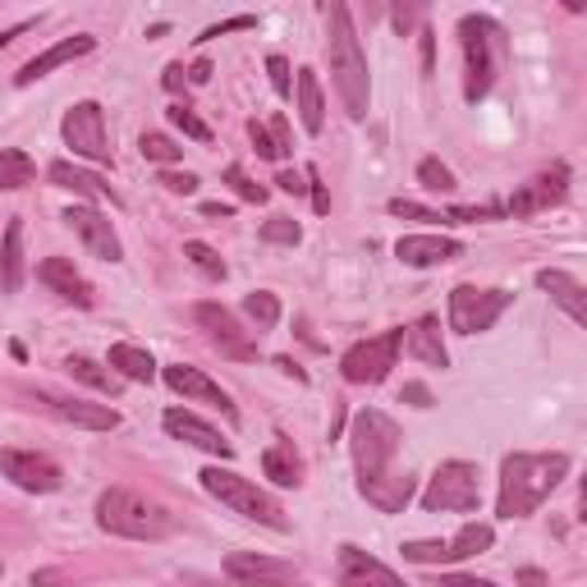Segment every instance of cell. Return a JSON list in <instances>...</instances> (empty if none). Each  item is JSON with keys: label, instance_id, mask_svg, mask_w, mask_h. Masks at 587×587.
<instances>
[{"label": "cell", "instance_id": "obj_12", "mask_svg": "<svg viewBox=\"0 0 587 587\" xmlns=\"http://www.w3.org/2000/svg\"><path fill=\"white\" fill-rule=\"evenodd\" d=\"M225 578L239 583V587H308L290 560L257 555V551H234V555H225Z\"/></svg>", "mask_w": 587, "mask_h": 587}, {"label": "cell", "instance_id": "obj_24", "mask_svg": "<svg viewBox=\"0 0 587 587\" xmlns=\"http://www.w3.org/2000/svg\"><path fill=\"white\" fill-rule=\"evenodd\" d=\"M537 290H547L564 313H570L574 326H587V294L583 285L570 276V271H560V267H547V271H537Z\"/></svg>", "mask_w": 587, "mask_h": 587}, {"label": "cell", "instance_id": "obj_1", "mask_svg": "<svg viewBox=\"0 0 587 587\" xmlns=\"http://www.w3.org/2000/svg\"><path fill=\"white\" fill-rule=\"evenodd\" d=\"M400 423L386 418L381 408H358L350 423V450L358 468V491L367 505H377L381 514H400L413 500V477L395 468L400 454Z\"/></svg>", "mask_w": 587, "mask_h": 587}, {"label": "cell", "instance_id": "obj_54", "mask_svg": "<svg viewBox=\"0 0 587 587\" xmlns=\"http://www.w3.org/2000/svg\"><path fill=\"white\" fill-rule=\"evenodd\" d=\"M188 78H193V83H207V78H211V60H198V64H193Z\"/></svg>", "mask_w": 587, "mask_h": 587}, {"label": "cell", "instance_id": "obj_35", "mask_svg": "<svg viewBox=\"0 0 587 587\" xmlns=\"http://www.w3.org/2000/svg\"><path fill=\"white\" fill-rule=\"evenodd\" d=\"M244 313L262 326V331H271V326L280 321V298L276 294H267V290H253L248 298H244Z\"/></svg>", "mask_w": 587, "mask_h": 587}, {"label": "cell", "instance_id": "obj_6", "mask_svg": "<svg viewBox=\"0 0 587 587\" xmlns=\"http://www.w3.org/2000/svg\"><path fill=\"white\" fill-rule=\"evenodd\" d=\"M203 491L216 496L225 510H234L239 518H253V524L262 528H276V533H290V514L280 510V500L267 496L257 482H248V477H239L230 468H203Z\"/></svg>", "mask_w": 587, "mask_h": 587}, {"label": "cell", "instance_id": "obj_21", "mask_svg": "<svg viewBox=\"0 0 587 587\" xmlns=\"http://www.w3.org/2000/svg\"><path fill=\"white\" fill-rule=\"evenodd\" d=\"M340 587H408L395 570H386L358 547H340Z\"/></svg>", "mask_w": 587, "mask_h": 587}, {"label": "cell", "instance_id": "obj_13", "mask_svg": "<svg viewBox=\"0 0 587 587\" xmlns=\"http://www.w3.org/2000/svg\"><path fill=\"white\" fill-rule=\"evenodd\" d=\"M0 473H5L19 491H33V496H51L64 487L60 464L51 454H37V450H0Z\"/></svg>", "mask_w": 587, "mask_h": 587}, {"label": "cell", "instance_id": "obj_17", "mask_svg": "<svg viewBox=\"0 0 587 587\" xmlns=\"http://www.w3.org/2000/svg\"><path fill=\"white\" fill-rule=\"evenodd\" d=\"M166 386L175 390V395H184V400H193V404H211V408H221L225 418L234 423L239 418V408H234V400L225 395L221 386H216L207 372H198V367H184V363H175V367H166Z\"/></svg>", "mask_w": 587, "mask_h": 587}, {"label": "cell", "instance_id": "obj_9", "mask_svg": "<svg viewBox=\"0 0 587 587\" xmlns=\"http://www.w3.org/2000/svg\"><path fill=\"white\" fill-rule=\"evenodd\" d=\"M514 303L505 290H477V285H454L450 290V331L454 335H482L496 326V317Z\"/></svg>", "mask_w": 587, "mask_h": 587}, {"label": "cell", "instance_id": "obj_27", "mask_svg": "<svg viewBox=\"0 0 587 587\" xmlns=\"http://www.w3.org/2000/svg\"><path fill=\"white\" fill-rule=\"evenodd\" d=\"M0 290L19 294L24 290V221H10L5 230V248H0Z\"/></svg>", "mask_w": 587, "mask_h": 587}, {"label": "cell", "instance_id": "obj_33", "mask_svg": "<svg viewBox=\"0 0 587 587\" xmlns=\"http://www.w3.org/2000/svg\"><path fill=\"white\" fill-rule=\"evenodd\" d=\"M184 257H188V262L198 267L203 276L225 280V262H221V253H216L211 244H203V239H188V244H184Z\"/></svg>", "mask_w": 587, "mask_h": 587}, {"label": "cell", "instance_id": "obj_41", "mask_svg": "<svg viewBox=\"0 0 587 587\" xmlns=\"http://www.w3.org/2000/svg\"><path fill=\"white\" fill-rule=\"evenodd\" d=\"M390 216H404V221H445L441 211H427V207L408 203V198H390Z\"/></svg>", "mask_w": 587, "mask_h": 587}, {"label": "cell", "instance_id": "obj_56", "mask_svg": "<svg viewBox=\"0 0 587 587\" xmlns=\"http://www.w3.org/2000/svg\"><path fill=\"white\" fill-rule=\"evenodd\" d=\"M203 211H207V216H221V221L230 216V207H225V203H203Z\"/></svg>", "mask_w": 587, "mask_h": 587}, {"label": "cell", "instance_id": "obj_42", "mask_svg": "<svg viewBox=\"0 0 587 587\" xmlns=\"http://www.w3.org/2000/svg\"><path fill=\"white\" fill-rule=\"evenodd\" d=\"M267 74H271V88H276L280 97L294 93V83H290V60H285V56H271V60H267Z\"/></svg>", "mask_w": 587, "mask_h": 587}, {"label": "cell", "instance_id": "obj_48", "mask_svg": "<svg viewBox=\"0 0 587 587\" xmlns=\"http://www.w3.org/2000/svg\"><path fill=\"white\" fill-rule=\"evenodd\" d=\"M276 188H280V193H308V180H303L298 170H280V175H276Z\"/></svg>", "mask_w": 587, "mask_h": 587}, {"label": "cell", "instance_id": "obj_45", "mask_svg": "<svg viewBox=\"0 0 587 587\" xmlns=\"http://www.w3.org/2000/svg\"><path fill=\"white\" fill-rule=\"evenodd\" d=\"M303 180H308V193H313V207L326 216V211H331V193H326V184H321V170L317 166H308V170H303Z\"/></svg>", "mask_w": 587, "mask_h": 587}, {"label": "cell", "instance_id": "obj_37", "mask_svg": "<svg viewBox=\"0 0 587 587\" xmlns=\"http://www.w3.org/2000/svg\"><path fill=\"white\" fill-rule=\"evenodd\" d=\"M166 115H170V124H175L184 138H193V143H211V129H207V124H203L198 115H193L188 106H170Z\"/></svg>", "mask_w": 587, "mask_h": 587}, {"label": "cell", "instance_id": "obj_29", "mask_svg": "<svg viewBox=\"0 0 587 587\" xmlns=\"http://www.w3.org/2000/svg\"><path fill=\"white\" fill-rule=\"evenodd\" d=\"M262 473L271 477L276 487H298L303 482V464H298V454H294V445L285 437H280V445H271L262 454Z\"/></svg>", "mask_w": 587, "mask_h": 587}, {"label": "cell", "instance_id": "obj_31", "mask_svg": "<svg viewBox=\"0 0 587 587\" xmlns=\"http://www.w3.org/2000/svg\"><path fill=\"white\" fill-rule=\"evenodd\" d=\"M37 180V166L28 151L19 147H0V193H14V188H28Z\"/></svg>", "mask_w": 587, "mask_h": 587}, {"label": "cell", "instance_id": "obj_4", "mask_svg": "<svg viewBox=\"0 0 587 587\" xmlns=\"http://www.w3.org/2000/svg\"><path fill=\"white\" fill-rule=\"evenodd\" d=\"M97 528L111 537H129V541H161L175 533V514L143 491L111 487L97 500Z\"/></svg>", "mask_w": 587, "mask_h": 587}, {"label": "cell", "instance_id": "obj_49", "mask_svg": "<svg viewBox=\"0 0 587 587\" xmlns=\"http://www.w3.org/2000/svg\"><path fill=\"white\" fill-rule=\"evenodd\" d=\"M400 400H408L413 408H431V390H427V386H418V381H408Z\"/></svg>", "mask_w": 587, "mask_h": 587}, {"label": "cell", "instance_id": "obj_20", "mask_svg": "<svg viewBox=\"0 0 587 587\" xmlns=\"http://www.w3.org/2000/svg\"><path fill=\"white\" fill-rule=\"evenodd\" d=\"M395 257L404 267H441V262L464 257V244L460 239H445V234H404L395 244Z\"/></svg>", "mask_w": 587, "mask_h": 587}, {"label": "cell", "instance_id": "obj_15", "mask_svg": "<svg viewBox=\"0 0 587 587\" xmlns=\"http://www.w3.org/2000/svg\"><path fill=\"white\" fill-rule=\"evenodd\" d=\"M64 225H70L83 239V248H88L93 257H101V262H120V257H124L111 216H101L97 207H70V211H64Z\"/></svg>", "mask_w": 587, "mask_h": 587}, {"label": "cell", "instance_id": "obj_55", "mask_svg": "<svg viewBox=\"0 0 587 587\" xmlns=\"http://www.w3.org/2000/svg\"><path fill=\"white\" fill-rule=\"evenodd\" d=\"M33 587H60V574H51V570H41V574H33Z\"/></svg>", "mask_w": 587, "mask_h": 587}, {"label": "cell", "instance_id": "obj_32", "mask_svg": "<svg viewBox=\"0 0 587 587\" xmlns=\"http://www.w3.org/2000/svg\"><path fill=\"white\" fill-rule=\"evenodd\" d=\"M64 367H70V377L74 381H83V386H93V390H106V395H115L120 390V377L115 372H106L101 363H93V358H83V354H74V358H64Z\"/></svg>", "mask_w": 587, "mask_h": 587}, {"label": "cell", "instance_id": "obj_5", "mask_svg": "<svg viewBox=\"0 0 587 587\" xmlns=\"http://www.w3.org/2000/svg\"><path fill=\"white\" fill-rule=\"evenodd\" d=\"M460 47H464V97L477 106L496 83V60L505 56V33L487 14H464Z\"/></svg>", "mask_w": 587, "mask_h": 587}, {"label": "cell", "instance_id": "obj_40", "mask_svg": "<svg viewBox=\"0 0 587 587\" xmlns=\"http://www.w3.org/2000/svg\"><path fill=\"white\" fill-rule=\"evenodd\" d=\"M262 239L267 244H298L303 230H298V221H290V216H271V221L262 225Z\"/></svg>", "mask_w": 587, "mask_h": 587}, {"label": "cell", "instance_id": "obj_19", "mask_svg": "<svg viewBox=\"0 0 587 587\" xmlns=\"http://www.w3.org/2000/svg\"><path fill=\"white\" fill-rule=\"evenodd\" d=\"M97 51V37H88V33H78V37H64V41H56L51 51H41V56H33L24 70L14 74V83L19 88H28V83H37V78H47L51 70H60V64H70V60H83V56H93Z\"/></svg>", "mask_w": 587, "mask_h": 587}, {"label": "cell", "instance_id": "obj_53", "mask_svg": "<svg viewBox=\"0 0 587 587\" xmlns=\"http://www.w3.org/2000/svg\"><path fill=\"white\" fill-rule=\"evenodd\" d=\"M518 583H524V587H547V574H541V570H518Z\"/></svg>", "mask_w": 587, "mask_h": 587}, {"label": "cell", "instance_id": "obj_14", "mask_svg": "<svg viewBox=\"0 0 587 587\" xmlns=\"http://www.w3.org/2000/svg\"><path fill=\"white\" fill-rule=\"evenodd\" d=\"M193 321H198L203 331L211 335V344L225 358H239V363H253L257 358V340L234 321L230 308H221V303H198V308H193Z\"/></svg>", "mask_w": 587, "mask_h": 587}, {"label": "cell", "instance_id": "obj_23", "mask_svg": "<svg viewBox=\"0 0 587 587\" xmlns=\"http://www.w3.org/2000/svg\"><path fill=\"white\" fill-rule=\"evenodd\" d=\"M56 418L74 423V427H88V431H115L120 427V413L111 404H88V400H60V395H47L41 400Z\"/></svg>", "mask_w": 587, "mask_h": 587}, {"label": "cell", "instance_id": "obj_50", "mask_svg": "<svg viewBox=\"0 0 587 587\" xmlns=\"http://www.w3.org/2000/svg\"><path fill=\"white\" fill-rule=\"evenodd\" d=\"M170 587H239V583H221V578H207V574H184V578H175Z\"/></svg>", "mask_w": 587, "mask_h": 587}, {"label": "cell", "instance_id": "obj_16", "mask_svg": "<svg viewBox=\"0 0 587 587\" xmlns=\"http://www.w3.org/2000/svg\"><path fill=\"white\" fill-rule=\"evenodd\" d=\"M564 198H570V170H564V166L541 170V175H533L528 184L514 188L510 216H537V211H547V207H560Z\"/></svg>", "mask_w": 587, "mask_h": 587}, {"label": "cell", "instance_id": "obj_18", "mask_svg": "<svg viewBox=\"0 0 587 587\" xmlns=\"http://www.w3.org/2000/svg\"><path fill=\"white\" fill-rule=\"evenodd\" d=\"M161 423H166V431H170L175 441H184V445H193V450H207V454H221V460H234V441H225L211 423H203V418H198V413H188V408H170Z\"/></svg>", "mask_w": 587, "mask_h": 587}, {"label": "cell", "instance_id": "obj_26", "mask_svg": "<svg viewBox=\"0 0 587 587\" xmlns=\"http://www.w3.org/2000/svg\"><path fill=\"white\" fill-rule=\"evenodd\" d=\"M404 350H408V358H418L427 367H450V354H445V340H441V321L437 317L413 321L408 331H404Z\"/></svg>", "mask_w": 587, "mask_h": 587}, {"label": "cell", "instance_id": "obj_7", "mask_svg": "<svg viewBox=\"0 0 587 587\" xmlns=\"http://www.w3.org/2000/svg\"><path fill=\"white\" fill-rule=\"evenodd\" d=\"M477 505H482V482H477V468L464 460L441 464L423 491L427 514H473Z\"/></svg>", "mask_w": 587, "mask_h": 587}, {"label": "cell", "instance_id": "obj_52", "mask_svg": "<svg viewBox=\"0 0 587 587\" xmlns=\"http://www.w3.org/2000/svg\"><path fill=\"white\" fill-rule=\"evenodd\" d=\"M271 138L290 151V124H285V115H276V120H271Z\"/></svg>", "mask_w": 587, "mask_h": 587}, {"label": "cell", "instance_id": "obj_3", "mask_svg": "<svg viewBox=\"0 0 587 587\" xmlns=\"http://www.w3.org/2000/svg\"><path fill=\"white\" fill-rule=\"evenodd\" d=\"M326 60H331V83H335V93L344 101V111H350V120H363L367 115V97H372V83H367V56L358 47L350 5H331Z\"/></svg>", "mask_w": 587, "mask_h": 587}, {"label": "cell", "instance_id": "obj_8", "mask_svg": "<svg viewBox=\"0 0 587 587\" xmlns=\"http://www.w3.org/2000/svg\"><path fill=\"white\" fill-rule=\"evenodd\" d=\"M400 344H404V331H381L372 340H358L354 350H344L340 377L350 386H381L400 358Z\"/></svg>", "mask_w": 587, "mask_h": 587}, {"label": "cell", "instance_id": "obj_30", "mask_svg": "<svg viewBox=\"0 0 587 587\" xmlns=\"http://www.w3.org/2000/svg\"><path fill=\"white\" fill-rule=\"evenodd\" d=\"M111 372L124 381H151L157 377V363L138 344H111Z\"/></svg>", "mask_w": 587, "mask_h": 587}, {"label": "cell", "instance_id": "obj_36", "mask_svg": "<svg viewBox=\"0 0 587 587\" xmlns=\"http://www.w3.org/2000/svg\"><path fill=\"white\" fill-rule=\"evenodd\" d=\"M138 147H143V157L157 166H175L184 157V147H175V138H166V134H143Z\"/></svg>", "mask_w": 587, "mask_h": 587}, {"label": "cell", "instance_id": "obj_11", "mask_svg": "<svg viewBox=\"0 0 587 587\" xmlns=\"http://www.w3.org/2000/svg\"><path fill=\"white\" fill-rule=\"evenodd\" d=\"M496 547V528L491 524H464L450 541H404V560L408 564H460L468 555H482Z\"/></svg>", "mask_w": 587, "mask_h": 587}, {"label": "cell", "instance_id": "obj_44", "mask_svg": "<svg viewBox=\"0 0 587 587\" xmlns=\"http://www.w3.org/2000/svg\"><path fill=\"white\" fill-rule=\"evenodd\" d=\"M500 211H505V207H496V203H482V207H454V211H450V221H500Z\"/></svg>", "mask_w": 587, "mask_h": 587}, {"label": "cell", "instance_id": "obj_25", "mask_svg": "<svg viewBox=\"0 0 587 587\" xmlns=\"http://www.w3.org/2000/svg\"><path fill=\"white\" fill-rule=\"evenodd\" d=\"M51 184L56 188H70L74 198H88V203H115V193L111 184H106L101 175H93V170H78L74 161H51Z\"/></svg>", "mask_w": 587, "mask_h": 587}, {"label": "cell", "instance_id": "obj_46", "mask_svg": "<svg viewBox=\"0 0 587 587\" xmlns=\"http://www.w3.org/2000/svg\"><path fill=\"white\" fill-rule=\"evenodd\" d=\"M161 184L170 193H198V175L193 170H161Z\"/></svg>", "mask_w": 587, "mask_h": 587}, {"label": "cell", "instance_id": "obj_38", "mask_svg": "<svg viewBox=\"0 0 587 587\" xmlns=\"http://www.w3.org/2000/svg\"><path fill=\"white\" fill-rule=\"evenodd\" d=\"M225 184H230V188H234L244 203H257V207H262V203L271 198V193H267L262 184H253V180L244 175V166H225Z\"/></svg>", "mask_w": 587, "mask_h": 587}, {"label": "cell", "instance_id": "obj_43", "mask_svg": "<svg viewBox=\"0 0 587 587\" xmlns=\"http://www.w3.org/2000/svg\"><path fill=\"white\" fill-rule=\"evenodd\" d=\"M244 28H257V14H234V19H225V24H211L198 41H211V37H225V33H244Z\"/></svg>", "mask_w": 587, "mask_h": 587}, {"label": "cell", "instance_id": "obj_51", "mask_svg": "<svg viewBox=\"0 0 587 587\" xmlns=\"http://www.w3.org/2000/svg\"><path fill=\"white\" fill-rule=\"evenodd\" d=\"M161 83H166L170 93H180V88H184V64H166V78H161Z\"/></svg>", "mask_w": 587, "mask_h": 587}, {"label": "cell", "instance_id": "obj_34", "mask_svg": "<svg viewBox=\"0 0 587 587\" xmlns=\"http://www.w3.org/2000/svg\"><path fill=\"white\" fill-rule=\"evenodd\" d=\"M418 184H423L427 193H454V188H460V180H454V170H450V166H441L437 157L418 161Z\"/></svg>", "mask_w": 587, "mask_h": 587}, {"label": "cell", "instance_id": "obj_47", "mask_svg": "<svg viewBox=\"0 0 587 587\" xmlns=\"http://www.w3.org/2000/svg\"><path fill=\"white\" fill-rule=\"evenodd\" d=\"M431 587H496L491 578H473V574H441V583Z\"/></svg>", "mask_w": 587, "mask_h": 587}, {"label": "cell", "instance_id": "obj_28", "mask_svg": "<svg viewBox=\"0 0 587 587\" xmlns=\"http://www.w3.org/2000/svg\"><path fill=\"white\" fill-rule=\"evenodd\" d=\"M298 120L308 134H321V124H326V101H321V78L317 70H298Z\"/></svg>", "mask_w": 587, "mask_h": 587}, {"label": "cell", "instance_id": "obj_10", "mask_svg": "<svg viewBox=\"0 0 587 587\" xmlns=\"http://www.w3.org/2000/svg\"><path fill=\"white\" fill-rule=\"evenodd\" d=\"M60 134H64V147H74V157L93 166H111V138H106V115L97 101L70 106L60 120Z\"/></svg>", "mask_w": 587, "mask_h": 587}, {"label": "cell", "instance_id": "obj_2", "mask_svg": "<svg viewBox=\"0 0 587 587\" xmlns=\"http://www.w3.org/2000/svg\"><path fill=\"white\" fill-rule=\"evenodd\" d=\"M564 477H570V454H528L514 450L500 464V496H496V514L500 518H528L541 500H547Z\"/></svg>", "mask_w": 587, "mask_h": 587}, {"label": "cell", "instance_id": "obj_22", "mask_svg": "<svg viewBox=\"0 0 587 587\" xmlns=\"http://www.w3.org/2000/svg\"><path fill=\"white\" fill-rule=\"evenodd\" d=\"M37 280L41 285H51L64 303H74V308H93V285L88 280H83V271L70 262V257H47V262L37 267Z\"/></svg>", "mask_w": 587, "mask_h": 587}, {"label": "cell", "instance_id": "obj_39", "mask_svg": "<svg viewBox=\"0 0 587 587\" xmlns=\"http://www.w3.org/2000/svg\"><path fill=\"white\" fill-rule=\"evenodd\" d=\"M248 138H253V147H257V157H267V161H285V157H290V151L271 138V129H267V124H257V120H253V124H248Z\"/></svg>", "mask_w": 587, "mask_h": 587}]
</instances>
